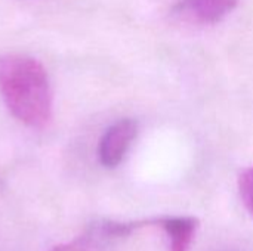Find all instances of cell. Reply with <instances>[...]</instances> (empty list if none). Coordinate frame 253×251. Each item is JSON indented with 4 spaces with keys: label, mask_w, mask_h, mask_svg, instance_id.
Instances as JSON below:
<instances>
[{
    "label": "cell",
    "mask_w": 253,
    "mask_h": 251,
    "mask_svg": "<svg viewBox=\"0 0 253 251\" xmlns=\"http://www.w3.org/2000/svg\"><path fill=\"white\" fill-rule=\"evenodd\" d=\"M0 93L10 114L30 127H43L52 118L47 72L31 56H0Z\"/></svg>",
    "instance_id": "1"
},
{
    "label": "cell",
    "mask_w": 253,
    "mask_h": 251,
    "mask_svg": "<svg viewBox=\"0 0 253 251\" xmlns=\"http://www.w3.org/2000/svg\"><path fill=\"white\" fill-rule=\"evenodd\" d=\"M138 135V123L132 118H122L110 126L101 138L98 155L102 166L117 167L126 157Z\"/></svg>",
    "instance_id": "2"
},
{
    "label": "cell",
    "mask_w": 253,
    "mask_h": 251,
    "mask_svg": "<svg viewBox=\"0 0 253 251\" xmlns=\"http://www.w3.org/2000/svg\"><path fill=\"white\" fill-rule=\"evenodd\" d=\"M239 4V0H181L173 13L188 24L209 25L222 21Z\"/></svg>",
    "instance_id": "3"
},
{
    "label": "cell",
    "mask_w": 253,
    "mask_h": 251,
    "mask_svg": "<svg viewBox=\"0 0 253 251\" xmlns=\"http://www.w3.org/2000/svg\"><path fill=\"white\" fill-rule=\"evenodd\" d=\"M199 226V220L191 216H166L157 220V228L165 232L169 241V251L191 250Z\"/></svg>",
    "instance_id": "4"
},
{
    "label": "cell",
    "mask_w": 253,
    "mask_h": 251,
    "mask_svg": "<svg viewBox=\"0 0 253 251\" xmlns=\"http://www.w3.org/2000/svg\"><path fill=\"white\" fill-rule=\"evenodd\" d=\"M239 192L246 210L253 216V166L239 176Z\"/></svg>",
    "instance_id": "5"
},
{
    "label": "cell",
    "mask_w": 253,
    "mask_h": 251,
    "mask_svg": "<svg viewBox=\"0 0 253 251\" xmlns=\"http://www.w3.org/2000/svg\"><path fill=\"white\" fill-rule=\"evenodd\" d=\"M50 251H92L89 247V243L84 240H76L71 243H62V244H56L53 246Z\"/></svg>",
    "instance_id": "6"
}]
</instances>
